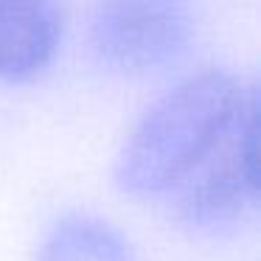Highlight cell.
<instances>
[{
    "label": "cell",
    "mask_w": 261,
    "mask_h": 261,
    "mask_svg": "<svg viewBox=\"0 0 261 261\" xmlns=\"http://www.w3.org/2000/svg\"><path fill=\"white\" fill-rule=\"evenodd\" d=\"M247 93L236 76L205 68L182 79L146 110L115 160V182L138 199L171 197L227 141Z\"/></svg>",
    "instance_id": "6da1fadb"
},
{
    "label": "cell",
    "mask_w": 261,
    "mask_h": 261,
    "mask_svg": "<svg viewBox=\"0 0 261 261\" xmlns=\"http://www.w3.org/2000/svg\"><path fill=\"white\" fill-rule=\"evenodd\" d=\"M258 98L250 93L219 152L174 191V216L191 230H222L258 202Z\"/></svg>",
    "instance_id": "7a4b0ae2"
},
{
    "label": "cell",
    "mask_w": 261,
    "mask_h": 261,
    "mask_svg": "<svg viewBox=\"0 0 261 261\" xmlns=\"http://www.w3.org/2000/svg\"><path fill=\"white\" fill-rule=\"evenodd\" d=\"M191 40L186 0H98L93 45L104 65L121 73L166 68Z\"/></svg>",
    "instance_id": "3957f363"
},
{
    "label": "cell",
    "mask_w": 261,
    "mask_h": 261,
    "mask_svg": "<svg viewBox=\"0 0 261 261\" xmlns=\"http://www.w3.org/2000/svg\"><path fill=\"white\" fill-rule=\"evenodd\" d=\"M59 37V0H0V82L37 79L54 62Z\"/></svg>",
    "instance_id": "277c9868"
},
{
    "label": "cell",
    "mask_w": 261,
    "mask_h": 261,
    "mask_svg": "<svg viewBox=\"0 0 261 261\" xmlns=\"http://www.w3.org/2000/svg\"><path fill=\"white\" fill-rule=\"evenodd\" d=\"M37 261H135V255L110 222L90 214H68L48 227Z\"/></svg>",
    "instance_id": "5b68a950"
}]
</instances>
